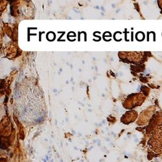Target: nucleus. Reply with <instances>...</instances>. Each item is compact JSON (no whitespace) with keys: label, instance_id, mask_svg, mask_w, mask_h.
<instances>
[{"label":"nucleus","instance_id":"f257e3e1","mask_svg":"<svg viewBox=\"0 0 162 162\" xmlns=\"http://www.w3.org/2000/svg\"><path fill=\"white\" fill-rule=\"evenodd\" d=\"M43 161H44V162H47V161H46L45 160H43Z\"/></svg>","mask_w":162,"mask_h":162}]
</instances>
